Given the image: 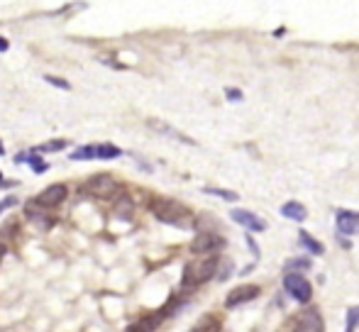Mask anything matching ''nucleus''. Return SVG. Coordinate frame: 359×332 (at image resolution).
Masks as SVG:
<instances>
[{"label":"nucleus","mask_w":359,"mask_h":332,"mask_svg":"<svg viewBox=\"0 0 359 332\" xmlns=\"http://www.w3.org/2000/svg\"><path fill=\"white\" fill-rule=\"evenodd\" d=\"M0 179H3V171H0Z\"/></svg>","instance_id":"obj_26"},{"label":"nucleus","mask_w":359,"mask_h":332,"mask_svg":"<svg viewBox=\"0 0 359 332\" xmlns=\"http://www.w3.org/2000/svg\"><path fill=\"white\" fill-rule=\"evenodd\" d=\"M281 215L293 220V223H303V220L308 218V210H306V205L298 203V200H288V203L281 205Z\"/></svg>","instance_id":"obj_12"},{"label":"nucleus","mask_w":359,"mask_h":332,"mask_svg":"<svg viewBox=\"0 0 359 332\" xmlns=\"http://www.w3.org/2000/svg\"><path fill=\"white\" fill-rule=\"evenodd\" d=\"M118 191V181L110 174H98L83 184V193L95 195V198H110Z\"/></svg>","instance_id":"obj_7"},{"label":"nucleus","mask_w":359,"mask_h":332,"mask_svg":"<svg viewBox=\"0 0 359 332\" xmlns=\"http://www.w3.org/2000/svg\"><path fill=\"white\" fill-rule=\"evenodd\" d=\"M293 266H301V269H308V266H311V261H308V259H293V261H288V264H286V269H293Z\"/></svg>","instance_id":"obj_22"},{"label":"nucleus","mask_w":359,"mask_h":332,"mask_svg":"<svg viewBox=\"0 0 359 332\" xmlns=\"http://www.w3.org/2000/svg\"><path fill=\"white\" fill-rule=\"evenodd\" d=\"M149 210L154 213L156 220H161V223H166V225H174V228H189L191 220H194V213H191L184 203H179V200H174V198H161V195H156V198L149 200Z\"/></svg>","instance_id":"obj_1"},{"label":"nucleus","mask_w":359,"mask_h":332,"mask_svg":"<svg viewBox=\"0 0 359 332\" xmlns=\"http://www.w3.org/2000/svg\"><path fill=\"white\" fill-rule=\"evenodd\" d=\"M296 332H325V323H323V315L316 308H306L298 315Z\"/></svg>","instance_id":"obj_10"},{"label":"nucleus","mask_w":359,"mask_h":332,"mask_svg":"<svg viewBox=\"0 0 359 332\" xmlns=\"http://www.w3.org/2000/svg\"><path fill=\"white\" fill-rule=\"evenodd\" d=\"M225 247V240L217 233H198L191 242V251L198 256H215V251Z\"/></svg>","instance_id":"obj_6"},{"label":"nucleus","mask_w":359,"mask_h":332,"mask_svg":"<svg viewBox=\"0 0 359 332\" xmlns=\"http://www.w3.org/2000/svg\"><path fill=\"white\" fill-rule=\"evenodd\" d=\"M284 289L288 291V296L301 305H308L313 300L311 281H308L303 274H298V271H291V274L284 276Z\"/></svg>","instance_id":"obj_3"},{"label":"nucleus","mask_w":359,"mask_h":332,"mask_svg":"<svg viewBox=\"0 0 359 332\" xmlns=\"http://www.w3.org/2000/svg\"><path fill=\"white\" fill-rule=\"evenodd\" d=\"M130 213H133V205H130L128 200L118 205V215H120V218H123V220H130V218H133V215H130Z\"/></svg>","instance_id":"obj_19"},{"label":"nucleus","mask_w":359,"mask_h":332,"mask_svg":"<svg viewBox=\"0 0 359 332\" xmlns=\"http://www.w3.org/2000/svg\"><path fill=\"white\" fill-rule=\"evenodd\" d=\"M0 154H3V144H0Z\"/></svg>","instance_id":"obj_25"},{"label":"nucleus","mask_w":359,"mask_h":332,"mask_svg":"<svg viewBox=\"0 0 359 332\" xmlns=\"http://www.w3.org/2000/svg\"><path fill=\"white\" fill-rule=\"evenodd\" d=\"M44 81L47 83H52V85H57V88H64V90H69L72 85H69L67 81H62V78H54V76H44Z\"/></svg>","instance_id":"obj_21"},{"label":"nucleus","mask_w":359,"mask_h":332,"mask_svg":"<svg viewBox=\"0 0 359 332\" xmlns=\"http://www.w3.org/2000/svg\"><path fill=\"white\" fill-rule=\"evenodd\" d=\"M298 242L303 244V247H306L308 251H311V254H325V247H323L320 242H318V240H313L311 235L306 233V230H301V233H298Z\"/></svg>","instance_id":"obj_13"},{"label":"nucleus","mask_w":359,"mask_h":332,"mask_svg":"<svg viewBox=\"0 0 359 332\" xmlns=\"http://www.w3.org/2000/svg\"><path fill=\"white\" fill-rule=\"evenodd\" d=\"M335 223H337V230H340L345 237H352V235L359 233V213H352V210H337Z\"/></svg>","instance_id":"obj_11"},{"label":"nucleus","mask_w":359,"mask_h":332,"mask_svg":"<svg viewBox=\"0 0 359 332\" xmlns=\"http://www.w3.org/2000/svg\"><path fill=\"white\" fill-rule=\"evenodd\" d=\"M259 296V286H237V289H232L230 293H227L225 298V305L227 308H237V305H245V303H252V300Z\"/></svg>","instance_id":"obj_8"},{"label":"nucleus","mask_w":359,"mask_h":332,"mask_svg":"<svg viewBox=\"0 0 359 332\" xmlns=\"http://www.w3.org/2000/svg\"><path fill=\"white\" fill-rule=\"evenodd\" d=\"M227 98H230V100H242V93H240V90H235V88H230V90H227Z\"/></svg>","instance_id":"obj_23"},{"label":"nucleus","mask_w":359,"mask_h":332,"mask_svg":"<svg viewBox=\"0 0 359 332\" xmlns=\"http://www.w3.org/2000/svg\"><path fill=\"white\" fill-rule=\"evenodd\" d=\"M0 52H8V42L3 37H0Z\"/></svg>","instance_id":"obj_24"},{"label":"nucleus","mask_w":359,"mask_h":332,"mask_svg":"<svg viewBox=\"0 0 359 332\" xmlns=\"http://www.w3.org/2000/svg\"><path fill=\"white\" fill-rule=\"evenodd\" d=\"M149 127H154V130H159V132H164L166 137H174V139H179V142H189V144H194L189 137H184V134L179 132V130H174V127H169L166 123H159V120H149Z\"/></svg>","instance_id":"obj_14"},{"label":"nucleus","mask_w":359,"mask_h":332,"mask_svg":"<svg viewBox=\"0 0 359 332\" xmlns=\"http://www.w3.org/2000/svg\"><path fill=\"white\" fill-rule=\"evenodd\" d=\"M230 218L235 220L237 225H242V228L252 230V233H264V230H266V220H262L259 215L252 213V210L237 208V210H232V213H230Z\"/></svg>","instance_id":"obj_9"},{"label":"nucleus","mask_w":359,"mask_h":332,"mask_svg":"<svg viewBox=\"0 0 359 332\" xmlns=\"http://www.w3.org/2000/svg\"><path fill=\"white\" fill-rule=\"evenodd\" d=\"M220 269V259L217 256H198L196 261H189L181 276V286L184 289H198V286L208 284Z\"/></svg>","instance_id":"obj_2"},{"label":"nucleus","mask_w":359,"mask_h":332,"mask_svg":"<svg viewBox=\"0 0 359 332\" xmlns=\"http://www.w3.org/2000/svg\"><path fill=\"white\" fill-rule=\"evenodd\" d=\"M123 154V149L115 147V144H86V147H79L72 154V162H90V159H118Z\"/></svg>","instance_id":"obj_4"},{"label":"nucleus","mask_w":359,"mask_h":332,"mask_svg":"<svg viewBox=\"0 0 359 332\" xmlns=\"http://www.w3.org/2000/svg\"><path fill=\"white\" fill-rule=\"evenodd\" d=\"M67 147V142L64 139H52V142H44L39 144V147L32 149V154H44V152H62V149Z\"/></svg>","instance_id":"obj_15"},{"label":"nucleus","mask_w":359,"mask_h":332,"mask_svg":"<svg viewBox=\"0 0 359 332\" xmlns=\"http://www.w3.org/2000/svg\"><path fill=\"white\" fill-rule=\"evenodd\" d=\"M161 320V315H154V318H144V320H140L137 325H133V328H130L128 332H149V330H154L156 328V323H159Z\"/></svg>","instance_id":"obj_16"},{"label":"nucleus","mask_w":359,"mask_h":332,"mask_svg":"<svg viewBox=\"0 0 359 332\" xmlns=\"http://www.w3.org/2000/svg\"><path fill=\"white\" fill-rule=\"evenodd\" d=\"M357 328H359V305L347 310V330L345 332H357Z\"/></svg>","instance_id":"obj_18"},{"label":"nucleus","mask_w":359,"mask_h":332,"mask_svg":"<svg viewBox=\"0 0 359 332\" xmlns=\"http://www.w3.org/2000/svg\"><path fill=\"white\" fill-rule=\"evenodd\" d=\"M67 193H69V191H67V186H64V184H52V186H47V188H44L29 205H32V208L54 210L57 205H62L64 200H67Z\"/></svg>","instance_id":"obj_5"},{"label":"nucleus","mask_w":359,"mask_h":332,"mask_svg":"<svg viewBox=\"0 0 359 332\" xmlns=\"http://www.w3.org/2000/svg\"><path fill=\"white\" fill-rule=\"evenodd\" d=\"M203 193H210V195H217V198L222 200H230V203H235L240 195L235 193V191H225V188H203Z\"/></svg>","instance_id":"obj_17"},{"label":"nucleus","mask_w":359,"mask_h":332,"mask_svg":"<svg viewBox=\"0 0 359 332\" xmlns=\"http://www.w3.org/2000/svg\"><path fill=\"white\" fill-rule=\"evenodd\" d=\"M15 203H18V198H15V195H8V198H3V200H0V215H3L8 208H13Z\"/></svg>","instance_id":"obj_20"}]
</instances>
